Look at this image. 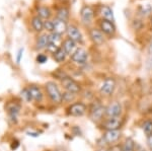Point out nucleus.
<instances>
[{
  "instance_id": "28",
  "label": "nucleus",
  "mask_w": 152,
  "mask_h": 151,
  "mask_svg": "<svg viewBox=\"0 0 152 151\" xmlns=\"http://www.w3.org/2000/svg\"><path fill=\"white\" fill-rule=\"evenodd\" d=\"M20 94H21V97H23V99L24 101H26V103H29V101H33L31 93H29L28 88H24V89H23V90H21V92H20Z\"/></svg>"
},
{
  "instance_id": "23",
  "label": "nucleus",
  "mask_w": 152,
  "mask_h": 151,
  "mask_svg": "<svg viewBox=\"0 0 152 151\" xmlns=\"http://www.w3.org/2000/svg\"><path fill=\"white\" fill-rule=\"evenodd\" d=\"M122 151H135V142L132 138H127L122 145Z\"/></svg>"
},
{
  "instance_id": "29",
  "label": "nucleus",
  "mask_w": 152,
  "mask_h": 151,
  "mask_svg": "<svg viewBox=\"0 0 152 151\" xmlns=\"http://www.w3.org/2000/svg\"><path fill=\"white\" fill-rule=\"evenodd\" d=\"M140 13L142 15H148L149 13H151L152 11V7L149 5V4H147V5H142L140 6Z\"/></svg>"
},
{
  "instance_id": "36",
  "label": "nucleus",
  "mask_w": 152,
  "mask_h": 151,
  "mask_svg": "<svg viewBox=\"0 0 152 151\" xmlns=\"http://www.w3.org/2000/svg\"><path fill=\"white\" fill-rule=\"evenodd\" d=\"M148 52H149V54L152 55V44L150 46H149V49H148Z\"/></svg>"
},
{
  "instance_id": "10",
  "label": "nucleus",
  "mask_w": 152,
  "mask_h": 151,
  "mask_svg": "<svg viewBox=\"0 0 152 151\" xmlns=\"http://www.w3.org/2000/svg\"><path fill=\"white\" fill-rule=\"evenodd\" d=\"M94 9L91 8L90 6H83L81 11H80V16H81V19L83 21L84 24H90L94 19Z\"/></svg>"
},
{
  "instance_id": "3",
  "label": "nucleus",
  "mask_w": 152,
  "mask_h": 151,
  "mask_svg": "<svg viewBox=\"0 0 152 151\" xmlns=\"http://www.w3.org/2000/svg\"><path fill=\"white\" fill-rule=\"evenodd\" d=\"M105 115V108L99 103H94L90 107V118L95 122H99Z\"/></svg>"
},
{
  "instance_id": "11",
  "label": "nucleus",
  "mask_w": 152,
  "mask_h": 151,
  "mask_svg": "<svg viewBox=\"0 0 152 151\" xmlns=\"http://www.w3.org/2000/svg\"><path fill=\"white\" fill-rule=\"evenodd\" d=\"M67 35L68 39L74 41L75 43H81L82 42V35L75 26H68L67 28Z\"/></svg>"
},
{
  "instance_id": "14",
  "label": "nucleus",
  "mask_w": 152,
  "mask_h": 151,
  "mask_svg": "<svg viewBox=\"0 0 152 151\" xmlns=\"http://www.w3.org/2000/svg\"><path fill=\"white\" fill-rule=\"evenodd\" d=\"M89 35H90L91 41L95 45L100 46L102 44H104V35H102V31H100L99 30H97V28H92V30H90Z\"/></svg>"
},
{
  "instance_id": "15",
  "label": "nucleus",
  "mask_w": 152,
  "mask_h": 151,
  "mask_svg": "<svg viewBox=\"0 0 152 151\" xmlns=\"http://www.w3.org/2000/svg\"><path fill=\"white\" fill-rule=\"evenodd\" d=\"M54 21V31L53 33H56L58 35L62 36L63 34H65L67 31V23L66 21L64 20H61V19H56V20H53Z\"/></svg>"
},
{
  "instance_id": "8",
  "label": "nucleus",
  "mask_w": 152,
  "mask_h": 151,
  "mask_svg": "<svg viewBox=\"0 0 152 151\" xmlns=\"http://www.w3.org/2000/svg\"><path fill=\"white\" fill-rule=\"evenodd\" d=\"M104 128L107 131L111 130H119L122 126V119L120 117H113V118H107L104 123Z\"/></svg>"
},
{
  "instance_id": "24",
  "label": "nucleus",
  "mask_w": 152,
  "mask_h": 151,
  "mask_svg": "<svg viewBox=\"0 0 152 151\" xmlns=\"http://www.w3.org/2000/svg\"><path fill=\"white\" fill-rule=\"evenodd\" d=\"M49 43L54 44L57 47H60L61 44H62V38H61L60 35L56 33H52L51 35H49Z\"/></svg>"
},
{
  "instance_id": "19",
  "label": "nucleus",
  "mask_w": 152,
  "mask_h": 151,
  "mask_svg": "<svg viewBox=\"0 0 152 151\" xmlns=\"http://www.w3.org/2000/svg\"><path fill=\"white\" fill-rule=\"evenodd\" d=\"M49 44V35L45 34V35H42L39 36L38 41H37V49L42 50V49L47 48Z\"/></svg>"
},
{
  "instance_id": "6",
  "label": "nucleus",
  "mask_w": 152,
  "mask_h": 151,
  "mask_svg": "<svg viewBox=\"0 0 152 151\" xmlns=\"http://www.w3.org/2000/svg\"><path fill=\"white\" fill-rule=\"evenodd\" d=\"M122 113V106L119 101H113L105 108V116L107 118L120 117Z\"/></svg>"
},
{
  "instance_id": "30",
  "label": "nucleus",
  "mask_w": 152,
  "mask_h": 151,
  "mask_svg": "<svg viewBox=\"0 0 152 151\" xmlns=\"http://www.w3.org/2000/svg\"><path fill=\"white\" fill-rule=\"evenodd\" d=\"M44 28L48 31H54V21L49 20V19H47L46 21H44Z\"/></svg>"
},
{
  "instance_id": "9",
  "label": "nucleus",
  "mask_w": 152,
  "mask_h": 151,
  "mask_svg": "<svg viewBox=\"0 0 152 151\" xmlns=\"http://www.w3.org/2000/svg\"><path fill=\"white\" fill-rule=\"evenodd\" d=\"M102 138H104V140L107 144H115V143L118 142L120 138H121V131L120 130L105 131Z\"/></svg>"
},
{
  "instance_id": "27",
  "label": "nucleus",
  "mask_w": 152,
  "mask_h": 151,
  "mask_svg": "<svg viewBox=\"0 0 152 151\" xmlns=\"http://www.w3.org/2000/svg\"><path fill=\"white\" fill-rule=\"evenodd\" d=\"M76 94L72 93V92L66 91L64 93H62V101H65V103H71V101L74 99Z\"/></svg>"
},
{
  "instance_id": "17",
  "label": "nucleus",
  "mask_w": 152,
  "mask_h": 151,
  "mask_svg": "<svg viewBox=\"0 0 152 151\" xmlns=\"http://www.w3.org/2000/svg\"><path fill=\"white\" fill-rule=\"evenodd\" d=\"M62 48L67 53V55H72L76 51V43L74 41L70 40V39H66L64 42L62 43Z\"/></svg>"
},
{
  "instance_id": "32",
  "label": "nucleus",
  "mask_w": 152,
  "mask_h": 151,
  "mask_svg": "<svg viewBox=\"0 0 152 151\" xmlns=\"http://www.w3.org/2000/svg\"><path fill=\"white\" fill-rule=\"evenodd\" d=\"M59 48H60V47H57V46L54 45V44L49 43V44H48V46H47V48H46V49H47V50H48L50 53H52V54H54V53H55Z\"/></svg>"
},
{
  "instance_id": "20",
  "label": "nucleus",
  "mask_w": 152,
  "mask_h": 151,
  "mask_svg": "<svg viewBox=\"0 0 152 151\" xmlns=\"http://www.w3.org/2000/svg\"><path fill=\"white\" fill-rule=\"evenodd\" d=\"M66 56H67V53L65 52L64 49L62 47L59 48L58 50L53 54L54 59H55L56 62H58V63H61V62H63V61H65Z\"/></svg>"
},
{
  "instance_id": "22",
  "label": "nucleus",
  "mask_w": 152,
  "mask_h": 151,
  "mask_svg": "<svg viewBox=\"0 0 152 151\" xmlns=\"http://www.w3.org/2000/svg\"><path fill=\"white\" fill-rule=\"evenodd\" d=\"M38 14H39V18H44V19H49V18L51 16V10L46 6H41L38 7Z\"/></svg>"
},
{
  "instance_id": "4",
  "label": "nucleus",
  "mask_w": 152,
  "mask_h": 151,
  "mask_svg": "<svg viewBox=\"0 0 152 151\" xmlns=\"http://www.w3.org/2000/svg\"><path fill=\"white\" fill-rule=\"evenodd\" d=\"M88 58V54L87 52L82 48H78L76 49V51L71 55V60L75 63V64L78 65H83L86 63Z\"/></svg>"
},
{
  "instance_id": "12",
  "label": "nucleus",
  "mask_w": 152,
  "mask_h": 151,
  "mask_svg": "<svg viewBox=\"0 0 152 151\" xmlns=\"http://www.w3.org/2000/svg\"><path fill=\"white\" fill-rule=\"evenodd\" d=\"M6 109H7V114H8L9 119H10L13 123H16V121H18V115L19 113V109H20V106L16 103L8 104L6 107Z\"/></svg>"
},
{
  "instance_id": "38",
  "label": "nucleus",
  "mask_w": 152,
  "mask_h": 151,
  "mask_svg": "<svg viewBox=\"0 0 152 151\" xmlns=\"http://www.w3.org/2000/svg\"><path fill=\"white\" fill-rule=\"evenodd\" d=\"M151 26H152V18H151Z\"/></svg>"
},
{
  "instance_id": "2",
  "label": "nucleus",
  "mask_w": 152,
  "mask_h": 151,
  "mask_svg": "<svg viewBox=\"0 0 152 151\" xmlns=\"http://www.w3.org/2000/svg\"><path fill=\"white\" fill-rule=\"evenodd\" d=\"M61 84L62 86L65 88L66 91H69V92H72V93H78L80 91V85L75 81L74 79H72L71 77L69 76H66L65 78H63L61 80Z\"/></svg>"
},
{
  "instance_id": "7",
  "label": "nucleus",
  "mask_w": 152,
  "mask_h": 151,
  "mask_svg": "<svg viewBox=\"0 0 152 151\" xmlns=\"http://www.w3.org/2000/svg\"><path fill=\"white\" fill-rule=\"evenodd\" d=\"M116 88V81L114 78H107L100 85V92L104 96H111Z\"/></svg>"
},
{
  "instance_id": "31",
  "label": "nucleus",
  "mask_w": 152,
  "mask_h": 151,
  "mask_svg": "<svg viewBox=\"0 0 152 151\" xmlns=\"http://www.w3.org/2000/svg\"><path fill=\"white\" fill-rule=\"evenodd\" d=\"M47 60H48V57L46 55H44V54H39L38 56H37V62H38V63L43 64V63L47 62Z\"/></svg>"
},
{
  "instance_id": "34",
  "label": "nucleus",
  "mask_w": 152,
  "mask_h": 151,
  "mask_svg": "<svg viewBox=\"0 0 152 151\" xmlns=\"http://www.w3.org/2000/svg\"><path fill=\"white\" fill-rule=\"evenodd\" d=\"M18 146H19L18 141H16V140H15V141H13V142H12V144H11L10 147H11V149H12V150H14V149H16V148H18Z\"/></svg>"
},
{
  "instance_id": "39",
  "label": "nucleus",
  "mask_w": 152,
  "mask_h": 151,
  "mask_svg": "<svg viewBox=\"0 0 152 151\" xmlns=\"http://www.w3.org/2000/svg\"><path fill=\"white\" fill-rule=\"evenodd\" d=\"M140 151H144V150H140Z\"/></svg>"
},
{
  "instance_id": "37",
  "label": "nucleus",
  "mask_w": 152,
  "mask_h": 151,
  "mask_svg": "<svg viewBox=\"0 0 152 151\" xmlns=\"http://www.w3.org/2000/svg\"><path fill=\"white\" fill-rule=\"evenodd\" d=\"M97 151H111V149H104V148H102V149H99Z\"/></svg>"
},
{
  "instance_id": "25",
  "label": "nucleus",
  "mask_w": 152,
  "mask_h": 151,
  "mask_svg": "<svg viewBox=\"0 0 152 151\" xmlns=\"http://www.w3.org/2000/svg\"><path fill=\"white\" fill-rule=\"evenodd\" d=\"M142 129H143V132L145 133V135L148 136L152 135V121L151 120H147L143 123L142 125Z\"/></svg>"
},
{
  "instance_id": "5",
  "label": "nucleus",
  "mask_w": 152,
  "mask_h": 151,
  "mask_svg": "<svg viewBox=\"0 0 152 151\" xmlns=\"http://www.w3.org/2000/svg\"><path fill=\"white\" fill-rule=\"evenodd\" d=\"M86 113V106L83 103H74L68 108V114L73 117H81Z\"/></svg>"
},
{
  "instance_id": "33",
  "label": "nucleus",
  "mask_w": 152,
  "mask_h": 151,
  "mask_svg": "<svg viewBox=\"0 0 152 151\" xmlns=\"http://www.w3.org/2000/svg\"><path fill=\"white\" fill-rule=\"evenodd\" d=\"M147 145H148L149 149L152 150V135L147 137Z\"/></svg>"
},
{
  "instance_id": "26",
  "label": "nucleus",
  "mask_w": 152,
  "mask_h": 151,
  "mask_svg": "<svg viewBox=\"0 0 152 151\" xmlns=\"http://www.w3.org/2000/svg\"><path fill=\"white\" fill-rule=\"evenodd\" d=\"M69 18V11H68L67 8H65V7H62V8H60L57 12V18L58 19H61V20H64L66 21Z\"/></svg>"
},
{
  "instance_id": "21",
  "label": "nucleus",
  "mask_w": 152,
  "mask_h": 151,
  "mask_svg": "<svg viewBox=\"0 0 152 151\" xmlns=\"http://www.w3.org/2000/svg\"><path fill=\"white\" fill-rule=\"evenodd\" d=\"M31 26L36 31H42L44 30V21L39 16H35L31 19Z\"/></svg>"
},
{
  "instance_id": "18",
  "label": "nucleus",
  "mask_w": 152,
  "mask_h": 151,
  "mask_svg": "<svg viewBox=\"0 0 152 151\" xmlns=\"http://www.w3.org/2000/svg\"><path fill=\"white\" fill-rule=\"evenodd\" d=\"M100 14L102 15V18L107 20H110V21H114L115 20V18H114V13H113V10L110 6L107 5H102L100 7Z\"/></svg>"
},
{
  "instance_id": "13",
  "label": "nucleus",
  "mask_w": 152,
  "mask_h": 151,
  "mask_svg": "<svg viewBox=\"0 0 152 151\" xmlns=\"http://www.w3.org/2000/svg\"><path fill=\"white\" fill-rule=\"evenodd\" d=\"M100 30L105 35L113 36L116 33V26H115L114 23H112V21L107 20V19H102L100 21Z\"/></svg>"
},
{
  "instance_id": "16",
  "label": "nucleus",
  "mask_w": 152,
  "mask_h": 151,
  "mask_svg": "<svg viewBox=\"0 0 152 151\" xmlns=\"http://www.w3.org/2000/svg\"><path fill=\"white\" fill-rule=\"evenodd\" d=\"M28 90H29V93H31L33 101H42V99H43V93H42L40 87H38L37 85H29Z\"/></svg>"
},
{
  "instance_id": "35",
  "label": "nucleus",
  "mask_w": 152,
  "mask_h": 151,
  "mask_svg": "<svg viewBox=\"0 0 152 151\" xmlns=\"http://www.w3.org/2000/svg\"><path fill=\"white\" fill-rule=\"evenodd\" d=\"M23 49H20L18 54V59H16V62L19 63L20 62V59H21V56H23Z\"/></svg>"
},
{
  "instance_id": "1",
  "label": "nucleus",
  "mask_w": 152,
  "mask_h": 151,
  "mask_svg": "<svg viewBox=\"0 0 152 151\" xmlns=\"http://www.w3.org/2000/svg\"><path fill=\"white\" fill-rule=\"evenodd\" d=\"M46 90L50 99L54 104H60L62 103V93L60 89L57 86V84L53 81H49L46 83Z\"/></svg>"
}]
</instances>
